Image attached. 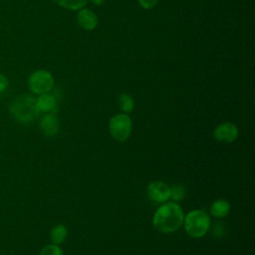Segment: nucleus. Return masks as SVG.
<instances>
[{
    "label": "nucleus",
    "instance_id": "1",
    "mask_svg": "<svg viewBox=\"0 0 255 255\" xmlns=\"http://www.w3.org/2000/svg\"><path fill=\"white\" fill-rule=\"evenodd\" d=\"M183 219L184 213L181 206L175 202H167L155 211L152 225L158 232L171 233L181 227Z\"/></svg>",
    "mask_w": 255,
    "mask_h": 255
},
{
    "label": "nucleus",
    "instance_id": "4",
    "mask_svg": "<svg viewBox=\"0 0 255 255\" xmlns=\"http://www.w3.org/2000/svg\"><path fill=\"white\" fill-rule=\"evenodd\" d=\"M109 129L114 139L120 142L126 141L131 133V120L127 114L116 115L110 121Z\"/></svg>",
    "mask_w": 255,
    "mask_h": 255
},
{
    "label": "nucleus",
    "instance_id": "2",
    "mask_svg": "<svg viewBox=\"0 0 255 255\" xmlns=\"http://www.w3.org/2000/svg\"><path fill=\"white\" fill-rule=\"evenodd\" d=\"M10 113L19 123H30L39 116L36 107V98L31 95L18 96L10 105Z\"/></svg>",
    "mask_w": 255,
    "mask_h": 255
},
{
    "label": "nucleus",
    "instance_id": "8",
    "mask_svg": "<svg viewBox=\"0 0 255 255\" xmlns=\"http://www.w3.org/2000/svg\"><path fill=\"white\" fill-rule=\"evenodd\" d=\"M40 129L47 136H54L59 130V120L54 113H46L40 121Z\"/></svg>",
    "mask_w": 255,
    "mask_h": 255
},
{
    "label": "nucleus",
    "instance_id": "18",
    "mask_svg": "<svg viewBox=\"0 0 255 255\" xmlns=\"http://www.w3.org/2000/svg\"><path fill=\"white\" fill-rule=\"evenodd\" d=\"M8 85H9L8 78L3 73H0V93H3L4 91H6V89L8 88Z\"/></svg>",
    "mask_w": 255,
    "mask_h": 255
},
{
    "label": "nucleus",
    "instance_id": "14",
    "mask_svg": "<svg viewBox=\"0 0 255 255\" xmlns=\"http://www.w3.org/2000/svg\"><path fill=\"white\" fill-rule=\"evenodd\" d=\"M59 6L69 10H80L84 8L88 0H53Z\"/></svg>",
    "mask_w": 255,
    "mask_h": 255
},
{
    "label": "nucleus",
    "instance_id": "12",
    "mask_svg": "<svg viewBox=\"0 0 255 255\" xmlns=\"http://www.w3.org/2000/svg\"><path fill=\"white\" fill-rule=\"evenodd\" d=\"M67 236H68V230L65 225H62V224L56 225L51 230L50 237H51L53 244L59 245V244L63 243L66 240Z\"/></svg>",
    "mask_w": 255,
    "mask_h": 255
},
{
    "label": "nucleus",
    "instance_id": "17",
    "mask_svg": "<svg viewBox=\"0 0 255 255\" xmlns=\"http://www.w3.org/2000/svg\"><path fill=\"white\" fill-rule=\"evenodd\" d=\"M137 1L143 9H151L158 3L159 0H137Z\"/></svg>",
    "mask_w": 255,
    "mask_h": 255
},
{
    "label": "nucleus",
    "instance_id": "5",
    "mask_svg": "<svg viewBox=\"0 0 255 255\" xmlns=\"http://www.w3.org/2000/svg\"><path fill=\"white\" fill-rule=\"evenodd\" d=\"M28 87L36 95L49 93L54 87V77L49 71L37 70L29 76Z\"/></svg>",
    "mask_w": 255,
    "mask_h": 255
},
{
    "label": "nucleus",
    "instance_id": "6",
    "mask_svg": "<svg viewBox=\"0 0 255 255\" xmlns=\"http://www.w3.org/2000/svg\"><path fill=\"white\" fill-rule=\"evenodd\" d=\"M238 134H239L238 128L234 124L229 122L218 125L213 131L214 138L220 142H225V143L234 141L238 137Z\"/></svg>",
    "mask_w": 255,
    "mask_h": 255
},
{
    "label": "nucleus",
    "instance_id": "15",
    "mask_svg": "<svg viewBox=\"0 0 255 255\" xmlns=\"http://www.w3.org/2000/svg\"><path fill=\"white\" fill-rule=\"evenodd\" d=\"M185 196V189L181 184H174L170 188V198L174 201H180Z\"/></svg>",
    "mask_w": 255,
    "mask_h": 255
},
{
    "label": "nucleus",
    "instance_id": "9",
    "mask_svg": "<svg viewBox=\"0 0 255 255\" xmlns=\"http://www.w3.org/2000/svg\"><path fill=\"white\" fill-rule=\"evenodd\" d=\"M78 24L85 30H94L98 25V17L96 13L88 8H82L77 15Z\"/></svg>",
    "mask_w": 255,
    "mask_h": 255
},
{
    "label": "nucleus",
    "instance_id": "19",
    "mask_svg": "<svg viewBox=\"0 0 255 255\" xmlns=\"http://www.w3.org/2000/svg\"><path fill=\"white\" fill-rule=\"evenodd\" d=\"M106 0H91L94 5H102Z\"/></svg>",
    "mask_w": 255,
    "mask_h": 255
},
{
    "label": "nucleus",
    "instance_id": "3",
    "mask_svg": "<svg viewBox=\"0 0 255 255\" xmlns=\"http://www.w3.org/2000/svg\"><path fill=\"white\" fill-rule=\"evenodd\" d=\"M186 233L193 238H200L206 234L210 226L209 215L203 210H192L183 219Z\"/></svg>",
    "mask_w": 255,
    "mask_h": 255
},
{
    "label": "nucleus",
    "instance_id": "16",
    "mask_svg": "<svg viewBox=\"0 0 255 255\" xmlns=\"http://www.w3.org/2000/svg\"><path fill=\"white\" fill-rule=\"evenodd\" d=\"M39 255H64V252L59 245L49 244V245H46L40 251Z\"/></svg>",
    "mask_w": 255,
    "mask_h": 255
},
{
    "label": "nucleus",
    "instance_id": "10",
    "mask_svg": "<svg viewBox=\"0 0 255 255\" xmlns=\"http://www.w3.org/2000/svg\"><path fill=\"white\" fill-rule=\"evenodd\" d=\"M36 107L39 113H55L57 111V100L54 95L45 93L36 99Z\"/></svg>",
    "mask_w": 255,
    "mask_h": 255
},
{
    "label": "nucleus",
    "instance_id": "13",
    "mask_svg": "<svg viewBox=\"0 0 255 255\" xmlns=\"http://www.w3.org/2000/svg\"><path fill=\"white\" fill-rule=\"evenodd\" d=\"M119 106L124 113L128 114L132 112L134 108V101L130 95L123 93L119 96Z\"/></svg>",
    "mask_w": 255,
    "mask_h": 255
},
{
    "label": "nucleus",
    "instance_id": "7",
    "mask_svg": "<svg viewBox=\"0 0 255 255\" xmlns=\"http://www.w3.org/2000/svg\"><path fill=\"white\" fill-rule=\"evenodd\" d=\"M148 197L154 202H166L170 198V187L162 181H152L146 187Z\"/></svg>",
    "mask_w": 255,
    "mask_h": 255
},
{
    "label": "nucleus",
    "instance_id": "11",
    "mask_svg": "<svg viewBox=\"0 0 255 255\" xmlns=\"http://www.w3.org/2000/svg\"><path fill=\"white\" fill-rule=\"evenodd\" d=\"M210 213L216 218L225 217L230 211V203L225 199H217L210 206Z\"/></svg>",
    "mask_w": 255,
    "mask_h": 255
}]
</instances>
